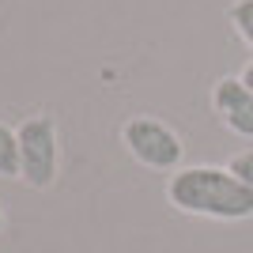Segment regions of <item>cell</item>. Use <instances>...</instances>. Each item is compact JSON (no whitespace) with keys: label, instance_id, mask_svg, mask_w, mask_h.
I'll return each instance as SVG.
<instances>
[{"label":"cell","instance_id":"6da1fadb","mask_svg":"<svg viewBox=\"0 0 253 253\" xmlns=\"http://www.w3.org/2000/svg\"><path fill=\"white\" fill-rule=\"evenodd\" d=\"M167 201L185 215L242 223L253 219V189L227 167H185L167 181Z\"/></svg>","mask_w":253,"mask_h":253},{"label":"cell","instance_id":"7a4b0ae2","mask_svg":"<svg viewBox=\"0 0 253 253\" xmlns=\"http://www.w3.org/2000/svg\"><path fill=\"white\" fill-rule=\"evenodd\" d=\"M15 132H19V178L31 189H49L57 181V167H61V148H57L53 117L34 114Z\"/></svg>","mask_w":253,"mask_h":253},{"label":"cell","instance_id":"3957f363","mask_svg":"<svg viewBox=\"0 0 253 253\" xmlns=\"http://www.w3.org/2000/svg\"><path fill=\"white\" fill-rule=\"evenodd\" d=\"M121 140H125L128 155L144 163L148 170H163V174H174L181 170V159H185V144L170 125L155 121V117H132L121 128Z\"/></svg>","mask_w":253,"mask_h":253},{"label":"cell","instance_id":"277c9868","mask_svg":"<svg viewBox=\"0 0 253 253\" xmlns=\"http://www.w3.org/2000/svg\"><path fill=\"white\" fill-rule=\"evenodd\" d=\"M211 106L227 128L242 140H253V91L238 76H223L211 87Z\"/></svg>","mask_w":253,"mask_h":253},{"label":"cell","instance_id":"5b68a950","mask_svg":"<svg viewBox=\"0 0 253 253\" xmlns=\"http://www.w3.org/2000/svg\"><path fill=\"white\" fill-rule=\"evenodd\" d=\"M0 178H19V132L0 121Z\"/></svg>","mask_w":253,"mask_h":253},{"label":"cell","instance_id":"8992f818","mask_svg":"<svg viewBox=\"0 0 253 253\" xmlns=\"http://www.w3.org/2000/svg\"><path fill=\"white\" fill-rule=\"evenodd\" d=\"M227 19H231L234 34L253 49V0H234L231 8H227Z\"/></svg>","mask_w":253,"mask_h":253},{"label":"cell","instance_id":"52a82bcc","mask_svg":"<svg viewBox=\"0 0 253 253\" xmlns=\"http://www.w3.org/2000/svg\"><path fill=\"white\" fill-rule=\"evenodd\" d=\"M227 170H231L234 178H242L246 185L253 189V148H246V151H238V155H231Z\"/></svg>","mask_w":253,"mask_h":253},{"label":"cell","instance_id":"ba28073f","mask_svg":"<svg viewBox=\"0 0 253 253\" xmlns=\"http://www.w3.org/2000/svg\"><path fill=\"white\" fill-rule=\"evenodd\" d=\"M238 80H242V84H246V87H250V91H253V61H250V64H246V68H242V76H238Z\"/></svg>","mask_w":253,"mask_h":253},{"label":"cell","instance_id":"9c48e42d","mask_svg":"<svg viewBox=\"0 0 253 253\" xmlns=\"http://www.w3.org/2000/svg\"><path fill=\"white\" fill-rule=\"evenodd\" d=\"M0 231H4V204H0Z\"/></svg>","mask_w":253,"mask_h":253}]
</instances>
